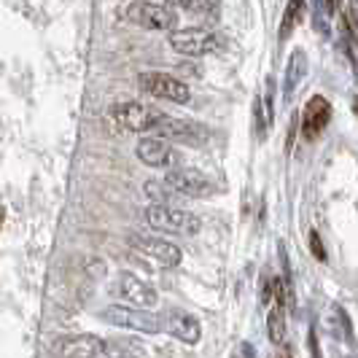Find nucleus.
Listing matches in <instances>:
<instances>
[{
  "mask_svg": "<svg viewBox=\"0 0 358 358\" xmlns=\"http://www.w3.org/2000/svg\"><path fill=\"white\" fill-rule=\"evenodd\" d=\"M54 358H141L143 348L135 340H103L94 334H68L52 342Z\"/></svg>",
  "mask_w": 358,
  "mask_h": 358,
  "instance_id": "f257e3e1",
  "label": "nucleus"
},
{
  "mask_svg": "<svg viewBox=\"0 0 358 358\" xmlns=\"http://www.w3.org/2000/svg\"><path fill=\"white\" fill-rule=\"evenodd\" d=\"M164 113L157 110L154 106H145L138 100H124L116 106L108 108L106 122L116 132H159V127L164 124Z\"/></svg>",
  "mask_w": 358,
  "mask_h": 358,
  "instance_id": "f03ea898",
  "label": "nucleus"
},
{
  "mask_svg": "<svg viewBox=\"0 0 358 358\" xmlns=\"http://www.w3.org/2000/svg\"><path fill=\"white\" fill-rule=\"evenodd\" d=\"M143 221L157 232L180 234V237H194L202 229V221L197 213H189V210L176 208V205H154L151 202L143 210Z\"/></svg>",
  "mask_w": 358,
  "mask_h": 358,
  "instance_id": "7ed1b4c3",
  "label": "nucleus"
},
{
  "mask_svg": "<svg viewBox=\"0 0 358 358\" xmlns=\"http://www.w3.org/2000/svg\"><path fill=\"white\" fill-rule=\"evenodd\" d=\"M119 17L129 22V24H138L143 30H167V33H176V24L178 17L173 8L159 6V3H148V0H129L119 8Z\"/></svg>",
  "mask_w": 358,
  "mask_h": 358,
  "instance_id": "20e7f679",
  "label": "nucleus"
},
{
  "mask_svg": "<svg viewBox=\"0 0 358 358\" xmlns=\"http://www.w3.org/2000/svg\"><path fill=\"white\" fill-rule=\"evenodd\" d=\"M100 318L110 323V326L129 329V331H143V334H159V331H164V315L162 313H151V310H141V307L113 305L103 310Z\"/></svg>",
  "mask_w": 358,
  "mask_h": 358,
  "instance_id": "39448f33",
  "label": "nucleus"
},
{
  "mask_svg": "<svg viewBox=\"0 0 358 358\" xmlns=\"http://www.w3.org/2000/svg\"><path fill=\"white\" fill-rule=\"evenodd\" d=\"M110 296L119 299V305L141 307V310H154L159 302V294L151 283H145L143 278L132 275V272H122L113 278L110 283Z\"/></svg>",
  "mask_w": 358,
  "mask_h": 358,
  "instance_id": "423d86ee",
  "label": "nucleus"
},
{
  "mask_svg": "<svg viewBox=\"0 0 358 358\" xmlns=\"http://www.w3.org/2000/svg\"><path fill=\"white\" fill-rule=\"evenodd\" d=\"M138 87H141V92H145V94L167 100V103H173V106H183V103L192 100L189 84H183L180 78L170 76V73H162V71L141 73V76H138Z\"/></svg>",
  "mask_w": 358,
  "mask_h": 358,
  "instance_id": "0eeeda50",
  "label": "nucleus"
},
{
  "mask_svg": "<svg viewBox=\"0 0 358 358\" xmlns=\"http://www.w3.org/2000/svg\"><path fill=\"white\" fill-rule=\"evenodd\" d=\"M129 248L138 253V256H143L145 262H151V264H157L162 269H173L180 264V248L178 245H173L170 240H162V237H154V234H129Z\"/></svg>",
  "mask_w": 358,
  "mask_h": 358,
  "instance_id": "6e6552de",
  "label": "nucleus"
},
{
  "mask_svg": "<svg viewBox=\"0 0 358 358\" xmlns=\"http://www.w3.org/2000/svg\"><path fill=\"white\" fill-rule=\"evenodd\" d=\"M170 49L183 57H205L221 49V38L205 27H186L170 33Z\"/></svg>",
  "mask_w": 358,
  "mask_h": 358,
  "instance_id": "1a4fd4ad",
  "label": "nucleus"
},
{
  "mask_svg": "<svg viewBox=\"0 0 358 358\" xmlns=\"http://www.w3.org/2000/svg\"><path fill=\"white\" fill-rule=\"evenodd\" d=\"M164 183L180 194V197H189V199H205L215 194V186L210 178H205L199 170H189V167H178V170H170L164 176Z\"/></svg>",
  "mask_w": 358,
  "mask_h": 358,
  "instance_id": "9d476101",
  "label": "nucleus"
},
{
  "mask_svg": "<svg viewBox=\"0 0 358 358\" xmlns=\"http://www.w3.org/2000/svg\"><path fill=\"white\" fill-rule=\"evenodd\" d=\"M162 315H164V331L173 334V337L180 340L183 345H197V342L202 340V326H199V321L192 313L173 307V310H167V313H162Z\"/></svg>",
  "mask_w": 358,
  "mask_h": 358,
  "instance_id": "9b49d317",
  "label": "nucleus"
},
{
  "mask_svg": "<svg viewBox=\"0 0 358 358\" xmlns=\"http://www.w3.org/2000/svg\"><path fill=\"white\" fill-rule=\"evenodd\" d=\"M331 103L321 97V94H313L310 100H307L305 110H302V135H305L307 141H315L318 135H321L323 129L329 127L331 122Z\"/></svg>",
  "mask_w": 358,
  "mask_h": 358,
  "instance_id": "f8f14e48",
  "label": "nucleus"
},
{
  "mask_svg": "<svg viewBox=\"0 0 358 358\" xmlns=\"http://www.w3.org/2000/svg\"><path fill=\"white\" fill-rule=\"evenodd\" d=\"M138 159L148 167H167L173 164V145L167 143L164 135H143L135 145Z\"/></svg>",
  "mask_w": 358,
  "mask_h": 358,
  "instance_id": "ddd939ff",
  "label": "nucleus"
},
{
  "mask_svg": "<svg viewBox=\"0 0 358 358\" xmlns=\"http://www.w3.org/2000/svg\"><path fill=\"white\" fill-rule=\"evenodd\" d=\"M159 135L164 138H176V141H186V143H205L208 141V129L202 124H192V122H178V119H164L159 127Z\"/></svg>",
  "mask_w": 358,
  "mask_h": 358,
  "instance_id": "4468645a",
  "label": "nucleus"
},
{
  "mask_svg": "<svg viewBox=\"0 0 358 358\" xmlns=\"http://www.w3.org/2000/svg\"><path fill=\"white\" fill-rule=\"evenodd\" d=\"M307 76V54L302 49H294L291 57H288V65H286V76H283V100H291L296 87L305 81Z\"/></svg>",
  "mask_w": 358,
  "mask_h": 358,
  "instance_id": "2eb2a0df",
  "label": "nucleus"
},
{
  "mask_svg": "<svg viewBox=\"0 0 358 358\" xmlns=\"http://www.w3.org/2000/svg\"><path fill=\"white\" fill-rule=\"evenodd\" d=\"M272 100H275V81H272V76H269L267 87H264V94L256 97V127H259V138H267L269 127L275 122Z\"/></svg>",
  "mask_w": 358,
  "mask_h": 358,
  "instance_id": "dca6fc26",
  "label": "nucleus"
},
{
  "mask_svg": "<svg viewBox=\"0 0 358 358\" xmlns=\"http://www.w3.org/2000/svg\"><path fill=\"white\" fill-rule=\"evenodd\" d=\"M307 11V0H288L286 8H283V17H280V27H278V41L286 43L288 38L294 36V30L302 24Z\"/></svg>",
  "mask_w": 358,
  "mask_h": 358,
  "instance_id": "f3484780",
  "label": "nucleus"
},
{
  "mask_svg": "<svg viewBox=\"0 0 358 358\" xmlns=\"http://www.w3.org/2000/svg\"><path fill=\"white\" fill-rule=\"evenodd\" d=\"M170 6L189 11V14H199V17H215L221 8V0H170Z\"/></svg>",
  "mask_w": 358,
  "mask_h": 358,
  "instance_id": "a211bd4d",
  "label": "nucleus"
},
{
  "mask_svg": "<svg viewBox=\"0 0 358 358\" xmlns=\"http://www.w3.org/2000/svg\"><path fill=\"white\" fill-rule=\"evenodd\" d=\"M267 334L275 345L286 340V307L275 305L267 315Z\"/></svg>",
  "mask_w": 358,
  "mask_h": 358,
  "instance_id": "6ab92c4d",
  "label": "nucleus"
},
{
  "mask_svg": "<svg viewBox=\"0 0 358 358\" xmlns=\"http://www.w3.org/2000/svg\"><path fill=\"white\" fill-rule=\"evenodd\" d=\"M143 192L154 205H170V194H176L164 180H145Z\"/></svg>",
  "mask_w": 358,
  "mask_h": 358,
  "instance_id": "aec40b11",
  "label": "nucleus"
},
{
  "mask_svg": "<svg viewBox=\"0 0 358 358\" xmlns=\"http://www.w3.org/2000/svg\"><path fill=\"white\" fill-rule=\"evenodd\" d=\"M313 14H315L318 30H323L326 27V19L334 14V0H313Z\"/></svg>",
  "mask_w": 358,
  "mask_h": 358,
  "instance_id": "412c9836",
  "label": "nucleus"
},
{
  "mask_svg": "<svg viewBox=\"0 0 358 358\" xmlns=\"http://www.w3.org/2000/svg\"><path fill=\"white\" fill-rule=\"evenodd\" d=\"M310 251H313V256H315L318 262H326V259H329V256H326V245L321 243V234L315 232V229L310 232Z\"/></svg>",
  "mask_w": 358,
  "mask_h": 358,
  "instance_id": "4be33fe9",
  "label": "nucleus"
},
{
  "mask_svg": "<svg viewBox=\"0 0 358 358\" xmlns=\"http://www.w3.org/2000/svg\"><path fill=\"white\" fill-rule=\"evenodd\" d=\"M348 22H350L353 38L358 41V0H350V8H348Z\"/></svg>",
  "mask_w": 358,
  "mask_h": 358,
  "instance_id": "5701e85b",
  "label": "nucleus"
},
{
  "mask_svg": "<svg viewBox=\"0 0 358 358\" xmlns=\"http://www.w3.org/2000/svg\"><path fill=\"white\" fill-rule=\"evenodd\" d=\"M310 353H313V358H321V348H318V337H315V331H310Z\"/></svg>",
  "mask_w": 358,
  "mask_h": 358,
  "instance_id": "b1692460",
  "label": "nucleus"
},
{
  "mask_svg": "<svg viewBox=\"0 0 358 358\" xmlns=\"http://www.w3.org/2000/svg\"><path fill=\"white\" fill-rule=\"evenodd\" d=\"M353 110H356V116H358V97H353Z\"/></svg>",
  "mask_w": 358,
  "mask_h": 358,
  "instance_id": "393cba45",
  "label": "nucleus"
}]
</instances>
